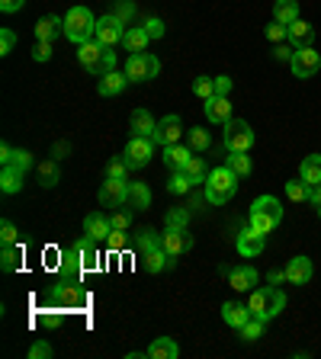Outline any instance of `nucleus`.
Listing matches in <instances>:
<instances>
[{
  "mask_svg": "<svg viewBox=\"0 0 321 359\" xmlns=\"http://www.w3.org/2000/svg\"><path fill=\"white\" fill-rule=\"evenodd\" d=\"M251 318H261V321H273L280 311L286 308V295L280 285H263V289H251Z\"/></svg>",
  "mask_w": 321,
  "mask_h": 359,
  "instance_id": "obj_1",
  "label": "nucleus"
},
{
  "mask_svg": "<svg viewBox=\"0 0 321 359\" xmlns=\"http://www.w3.org/2000/svg\"><path fill=\"white\" fill-rule=\"evenodd\" d=\"M283 222V205H280L277 196H257L254 202H251V228L261 234H270L277 231V224Z\"/></svg>",
  "mask_w": 321,
  "mask_h": 359,
  "instance_id": "obj_2",
  "label": "nucleus"
},
{
  "mask_svg": "<svg viewBox=\"0 0 321 359\" xmlns=\"http://www.w3.org/2000/svg\"><path fill=\"white\" fill-rule=\"evenodd\" d=\"M238 173L228 170V167H216V170H209V180L202 183L206 187V199L212 202V205H225V202H232L235 193H238Z\"/></svg>",
  "mask_w": 321,
  "mask_h": 359,
  "instance_id": "obj_3",
  "label": "nucleus"
},
{
  "mask_svg": "<svg viewBox=\"0 0 321 359\" xmlns=\"http://www.w3.org/2000/svg\"><path fill=\"white\" fill-rule=\"evenodd\" d=\"M97 36V20L87 7H71L65 13V39L74 45H84Z\"/></svg>",
  "mask_w": 321,
  "mask_h": 359,
  "instance_id": "obj_4",
  "label": "nucleus"
},
{
  "mask_svg": "<svg viewBox=\"0 0 321 359\" xmlns=\"http://www.w3.org/2000/svg\"><path fill=\"white\" fill-rule=\"evenodd\" d=\"M161 74V61L155 58L151 52H132L126 61V77L132 83H145V81H155Z\"/></svg>",
  "mask_w": 321,
  "mask_h": 359,
  "instance_id": "obj_5",
  "label": "nucleus"
},
{
  "mask_svg": "<svg viewBox=\"0 0 321 359\" xmlns=\"http://www.w3.org/2000/svg\"><path fill=\"white\" fill-rule=\"evenodd\" d=\"M84 305V292L74 285V279H61L52 285L48 292V308H58V311H74Z\"/></svg>",
  "mask_w": 321,
  "mask_h": 359,
  "instance_id": "obj_6",
  "label": "nucleus"
},
{
  "mask_svg": "<svg viewBox=\"0 0 321 359\" xmlns=\"http://www.w3.org/2000/svg\"><path fill=\"white\" fill-rule=\"evenodd\" d=\"M254 142H257V135H254V128H251V122H244V119L225 122L222 144L228 151H251V148H254Z\"/></svg>",
  "mask_w": 321,
  "mask_h": 359,
  "instance_id": "obj_7",
  "label": "nucleus"
},
{
  "mask_svg": "<svg viewBox=\"0 0 321 359\" xmlns=\"http://www.w3.org/2000/svg\"><path fill=\"white\" fill-rule=\"evenodd\" d=\"M122 157H126L129 170H142V167H148L151 157H155V138L132 135V138L126 142V151H122Z\"/></svg>",
  "mask_w": 321,
  "mask_h": 359,
  "instance_id": "obj_8",
  "label": "nucleus"
},
{
  "mask_svg": "<svg viewBox=\"0 0 321 359\" xmlns=\"http://www.w3.org/2000/svg\"><path fill=\"white\" fill-rule=\"evenodd\" d=\"M106 52H110V48H103L97 39H90V42L77 45V61H81V67L90 71L93 77H103L106 74Z\"/></svg>",
  "mask_w": 321,
  "mask_h": 359,
  "instance_id": "obj_9",
  "label": "nucleus"
},
{
  "mask_svg": "<svg viewBox=\"0 0 321 359\" xmlns=\"http://www.w3.org/2000/svg\"><path fill=\"white\" fill-rule=\"evenodd\" d=\"M292 77H299V81H308V77L318 74V67H321V55L315 52L312 45H302V48H296L292 52Z\"/></svg>",
  "mask_w": 321,
  "mask_h": 359,
  "instance_id": "obj_10",
  "label": "nucleus"
},
{
  "mask_svg": "<svg viewBox=\"0 0 321 359\" xmlns=\"http://www.w3.org/2000/svg\"><path fill=\"white\" fill-rule=\"evenodd\" d=\"M126 22L119 20V16H112V13H106V16H100L97 20V42L103 45V48H116V45L122 42V36H126V29H122Z\"/></svg>",
  "mask_w": 321,
  "mask_h": 359,
  "instance_id": "obj_11",
  "label": "nucleus"
},
{
  "mask_svg": "<svg viewBox=\"0 0 321 359\" xmlns=\"http://www.w3.org/2000/svg\"><path fill=\"white\" fill-rule=\"evenodd\" d=\"M129 199V180H112L106 177L100 183V205H110V209H122Z\"/></svg>",
  "mask_w": 321,
  "mask_h": 359,
  "instance_id": "obj_12",
  "label": "nucleus"
},
{
  "mask_svg": "<svg viewBox=\"0 0 321 359\" xmlns=\"http://www.w3.org/2000/svg\"><path fill=\"white\" fill-rule=\"evenodd\" d=\"M235 247H238L241 257H261L263 247H267V234L254 231V228L247 224L244 231H238V238H235Z\"/></svg>",
  "mask_w": 321,
  "mask_h": 359,
  "instance_id": "obj_13",
  "label": "nucleus"
},
{
  "mask_svg": "<svg viewBox=\"0 0 321 359\" xmlns=\"http://www.w3.org/2000/svg\"><path fill=\"white\" fill-rule=\"evenodd\" d=\"M161 247H164L171 257H180V254H187V250H193V234L187 231V228H167L164 234H161Z\"/></svg>",
  "mask_w": 321,
  "mask_h": 359,
  "instance_id": "obj_14",
  "label": "nucleus"
},
{
  "mask_svg": "<svg viewBox=\"0 0 321 359\" xmlns=\"http://www.w3.org/2000/svg\"><path fill=\"white\" fill-rule=\"evenodd\" d=\"M180 132H183V128H180V116H177V112H171V116H164V119L157 122V128H155V135H151V138H155V144L167 148V144H177L180 142Z\"/></svg>",
  "mask_w": 321,
  "mask_h": 359,
  "instance_id": "obj_15",
  "label": "nucleus"
},
{
  "mask_svg": "<svg viewBox=\"0 0 321 359\" xmlns=\"http://www.w3.org/2000/svg\"><path fill=\"white\" fill-rule=\"evenodd\" d=\"M283 269H286V283L299 285V289L306 283H312V276H315V266H312V260H308V257H292Z\"/></svg>",
  "mask_w": 321,
  "mask_h": 359,
  "instance_id": "obj_16",
  "label": "nucleus"
},
{
  "mask_svg": "<svg viewBox=\"0 0 321 359\" xmlns=\"http://www.w3.org/2000/svg\"><path fill=\"white\" fill-rule=\"evenodd\" d=\"M202 109H206V119L212 122V126H225V122H232V103H228V97H209L206 103H202Z\"/></svg>",
  "mask_w": 321,
  "mask_h": 359,
  "instance_id": "obj_17",
  "label": "nucleus"
},
{
  "mask_svg": "<svg viewBox=\"0 0 321 359\" xmlns=\"http://www.w3.org/2000/svg\"><path fill=\"white\" fill-rule=\"evenodd\" d=\"M84 273V257L77 254V247L71 244V247H65L61 250V260H58V276L61 279H74L77 283V276Z\"/></svg>",
  "mask_w": 321,
  "mask_h": 359,
  "instance_id": "obj_18",
  "label": "nucleus"
},
{
  "mask_svg": "<svg viewBox=\"0 0 321 359\" xmlns=\"http://www.w3.org/2000/svg\"><path fill=\"white\" fill-rule=\"evenodd\" d=\"M286 42L292 45V48H302V45H312L315 42V26L306 20H296L286 26Z\"/></svg>",
  "mask_w": 321,
  "mask_h": 359,
  "instance_id": "obj_19",
  "label": "nucleus"
},
{
  "mask_svg": "<svg viewBox=\"0 0 321 359\" xmlns=\"http://www.w3.org/2000/svg\"><path fill=\"white\" fill-rule=\"evenodd\" d=\"M129 83L132 81H129L126 74H119V71H106L103 77H97V93L100 97H119Z\"/></svg>",
  "mask_w": 321,
  "mask_h": 359,
  "instance_id": "obj_20",
  "label": "nucleus"
},
{
  "mask_svg": "<svg viewBox=\"0 0 321 359\" xmlns=\"http://www.w3.org/2000/svg\"><path fill=\"white\" fill-rule=\"evenodd\" d=\"M65 36V16H42L36 22V42H52V39Z\"/></svg>",
  "mask_w": 321,
  "mask_h": 359,
  "instance_id": "obj_21",
  "label": "nucleus"
},
{
  "mask_svg": "<svg viewBox=\"0 0 321 359\" xmlns=\"http://www.w3.org/2000/svg\"><path fill=\"white\" fill-rule=\"evenodd\" d=\"M257 283V269L251 266V263H244V266H232L228 269V285L238 292H251Z\"/></svg>",
  "mask_w": 321,
  "mask_h": 359,
  "instance_id": "obj_22",
  "label": "nucleus"
},
{
  "mask_svg": "<svg viewBox=\"0 0 321 359\" xmlns=\"http://www.w3.org/2000/svg\"><path fill=\"white\" fill-rule=\"evenodd\" d=\"M222 321L228 324V327L241 330L247 321H251V308L241 305V302H225L222 305Z\"/></svg>",
  "mask_w": 321,
  "mask_h": 359,
  "instance_id": "obj_23",
  "label": "nucleus"
},
{
  "mask_svg": "<svg viewBox=\"0 0 321 359\" xmlns=\"http://www.w3.org/2000/svg\"><path fill=\"white\" fill-rule=\"evenodd\" d=\"M84 231H87L90 238H93V241H97V244H100V241H106V238H110V231H112V222H110V218H106V215H100V212H90V215L84 218Z\"/></svg>",
  "mask_w": 321,
  "mask_h": 359,
  "instance_id": "obj_24",
  "label": "nucleus"
},
{
  "mask_svg": "<svg viewBox=\"0 0 321 359\" xmlns=\"http://www.w3.org/2000/svg\"><path fill=\"white\" fill-rule=\"evenodd\" d=\"M190 157H193V148H187V144H167L164 148V164L167 170H183V167L190 164Z\"/></svg>",
  "mask_w": 321,
  "mask_h": 359,
  "instance_id": "obj_25",
  "label": "nucleus"
},
{
  "mask_svg": "<svg viewBox=\"0 0 321 359\" xmlns=\"http://www.w3.org/2000/svg\"><path fill=\"white\" fill-rule=\"evenodd\" d=\"M126 205L132 212H145L151 205V189H148V183H129V199H126Z\"/></svg>",
  "mask_w": 321,
  "mask_h": 359,
  "instance_id": "obj_26",
  "label": "nucleus"
},
{
  "mask_svg": "<svg viewBox=\"0 0 321 359\" xmlns=\"http://www.w3.org/2000/svg\"><path fill=\"white\" fill-rule=\"evenodd\" d=\"M129 128H132V135H142V138H151L157 128V119L151 116L148 109H135L132 119H129Z\"/></svg>",
  "mask_w": 321,
  "mask_h": 359,
  "instance_id": "obj_27",
  "label": "nucleus"
},
{
  "mask_svg": "<svg viewBox=\"0 0 321 359\" xmlns=\"http://www.w3.org/2000/svg\"><path fill=\"white\" fill-rule=\"evenodd\" d=\"M148 356L151 359H177L180 356V346L173 337H155L148 346Z\"/></svg>",
  "mask_w": 321,
  "mask_h": 359,
  "instance_id": "obj_28",
  "label": "nucleus"
},
{
  "mask_svg": "<svg viewBox=\"0 0 321 359\" xmlns=\"http://www.w3.org/2000/svg\"><path fill=\"white\" fill-rule=\"evenodd\" d=\"M142 263L148 273H164V269H171L173 263H177V257H171L164 247H157V250H151V254L142 257Z\"/></svg>",
  "mask_w": 321,
  "mask_h": 359,
  "instance_id": "obj_29",
  "label": "nucleus"
},
{
  "mask_svg": "<svg viewBox=\"0 0 321 359\" xmlns=\"http://www.w3.org/2000/svg\"><path fill=\"white\" fill-rule=\"evenodd\" d=\"M148 42H151V36L145 32V26H129L126 36H122L126 52H148Z\"/></svg>",
  "mask_w": 321,
  "mask_h": 359,
  "instance_id": "obj_30",
  "label": "nucleus"
},
{
  "mask_svg": "<svg viewBox=\"0 0 321 359\" xmlns=\"http://www.w3.org/2000/svg\"><path fill=\"white\" fill-rule=\"evenodd\" d=\"M299 177L306 180L308 187H318V183H321V154H306V157H302Z\"/></svg>",
  "mask_w": 321,
  "mask_h": 359,
  "instance_id": "obj_31",
  "label": "nucleus"
},
{
  "mask_svg": "<svg viewBox=\"0 0 321 359\" xmlns=\"http://www.w3.org/2000/svg\"><path fill=\"white\" fill-rule=\"evenodd\" d=\"M22 177H26V173L16 170L13 164H7L4 170H0V189H4L7 196H16L22 189Z\"/></svg>",
  "mask_w": 321,
  "mask_h": 359,
  "instance_id": "obj_32",
  "label": "nucleus"
},
{
  "mask_svg": "<svg viewBox=\"0 0 321 359\" xmlns=\"http://www.w3.org/2000/svg\"><path fill=\"white\" fill-rule=\"evenodd\" d=\"M225 167H228V170H235L238 177H251V170H254V164H251V154H247V151H232V154L225 157Z\"/></svg>",
  "mask_w": 321,
  "mask_h": 359,
  "instance_id": "obj_33",
  "label": "nucleus"
},
{
  "mask_svg": "<svg viewBox=\"0 0 321 359\" xmlns=\"http://www.w3.org/2000/svg\"><path fill=\"white\" fill-rule=\"evenodd\" d=\"M273 20L283 22V26L296 22L299 20V4H296V0H277V4H273Z\"/></svg>",
  "mask_w": 321,
  "mask_h": 359,
  "instance_id": "obj_34",
  "label": "nucleus"
},
{
  "mask_svg": "<svg viewBox=\"0 0 321 359\" xmlns=\"http://www.w3.org/2000/svg\"><path fill=\"white\" fill-rule=\"evenodd\" d=\"M157 247H161V234L151 231V228H142L138 238H135V250H138V257L151 254V250H157Z\"/></svg>",
  "mask_w": 321,
  "mask_h": 359,
  "instance_id": "obj_35",
  "label": "nucleus"
},
{
  "mask_svg": "<svg viewBox=\"0 0 321 359\" xmlns=\"http://www.w3.org/2000/svg\"><path fill=\"white\" fill-rule=\"evenodd\" d=\"M183 173H187L190 177V183H193V187H199V183H206V180H209V167H206V161H202V157H190V164L183 167Z\"/></svg>",
  "mask_w": 321,
  "mask_h": 359,
  "instance_id": "obj_36",
  "label": "nucleus"
},
{
  "mask_svg": "<svg viewBox=\"0 0 321 359\" xmlns=\"http://www.w3.org/2000/svg\"><path fill=\"white\" fill-rule=\"evenodd\" d=\"M58 180H61L58 161H42V164H39V183H42V189L58 187Z\"/></svg>",
  "mask_w": 321,
  "mask_h": 359,
  "instance_id": "obj_37",
  "label": "nucleus"
},
{
  "mask_svg": "<svg viewBox=\"0 0 321 359\" xmlns=\"http://www.w3.org/2000/svg\"><path fill=\"white\" fill-rule=\"evenodd\" d=\"M286 196H289L292 202H308V196H312V187H308L306 180H289L286 183Z\"/></svg>",
  "mask_w": 321,
  "mask_h": 359,
  "instance_id": "obj_38",
  "label": "nucleus"
},
{
  "mask_svg": "<svg viewBox=\"0 0 321 359\" xmlns=\"http://www.w3.org/2000/svg\"><path fill=\"white\" fill-rule=\"evenodd\" d=\"M16 266H20V247L4 244V250H0V269H4V273H13Z\"/></svg>",
  "mask_w": 321,
  "mask_h": 359,
  "instance_id": "obj_39",
  "label": "nucleus"
},
{
  "mask_svg": "<svg viewBox=\"0 0 321 359\" xmlns=\"http://www.w3.org/2000/svg\"><path fill=\"white\" fill-rule=\"evenodd\" d=\"M190 189H193V183H190V177L183 170H173V177L167 180V193L173 196H187Z\"/></svg>",
  "mask_w": 321,
  "mask_h": 359,
  "instance_id": "obj_40",
  "label": "nucleus"
},
{
  "mask_svg": "<svg viewBox=\"0 0 321 359\" xmlns=\"http://www.w3.org/2000/svg\"><path fill=\"white\" fill-rule=\"evenodd\" d=\"M193 93L206 103L209 97H216V77H196L193 81Z\"/></svg>",
  "mask_w": 321,
  "mask_h": 359,
  "instance_id": "obj_41",
  "label": "nucleus"
},
{
  "mask_svg": "<svg viewBox=\"0 0 321 359\" xmlns=\"http://www.w3.org/2000/svg\"><path fill=\"white\" fill-rule=\"evenodd\" d=\"M263 324H267V321H261V318H251V321L241 327V340H247V344L261 340V337H263Z\"/></svg>",
  "mask_w": 321,
  "mask_h": 359,
  "instance_id": "obj_42",
  "label": "nucleus"
},
{
  "mask_svg": "<svg viewBox=\"0 0 321 359\" xmlns=\"http://www.w3.org/2000/svg\"><path fill=\"white\" fill-rule=\"evenodd\" d=\"M10 164L16 167V170H30L32 164H36V157H32V151H26V148H13V157H10Z\"/></svg>",
  "mask_w": 321,
  "mask_h": 359,
  "instance_id": "obj_43",
  "label": "nucleus"
},
{
  "mask_svg": "<svg viewBox=\"0 0 321 359\" xmlns=\"http://www.w3.org/2000/svg\"><path fill=\"white\" fill-rule=\"evenodd\" d=\"M164 224L167 228H173V231H177V228H187L190 224V209H171L164 215Z\"/></svg>",
  "mask_w": 321,
  "mask_h": 359,
  "instance_id": "obj_44",
  "label": "nucleus"
},
{
  "mask_svg": "<svg viewBox=\"0 0 321 359\" xmlns=\"http://www.w3.org/2000/svg\"><path fill=\"white\" fill-rule=\"evenodd\" d=\"M209 144H212V138H209V132H206V128L196 126L193 132H190V148H193V151H199V154H202Z\"/></svg>",
  "mask_w": 321,
  "mask_h": 359,
  "instance_id": "obj_45",
  "label": "nucleus"
},
{
  "mask_svg": "<svg viewBox=\"0 0 321 359\" xmlns=\"http://www.w3.org/2000/svg\"><path fill=\"white\" fill-rule=\"evenodd\" d=\"M106 177H112V180H126V177H129L126 157H112L110 164H106Z\"/></svg>",
  "mask_w": 321,
  "mask_h": 359,
  "instance_id": "obj_46",
  "label": "nucleus"
},
{
  "mask_svg": "<svg viewBox=\"0 0 321 359\" xmlns=\"http://www.w3.org/2000/svg\"><path fill=\"white\" fill-rule=\"evenodd\" d=\"M132 215H135V212L132 209H126V212H116V215H112L110 218V222H112V231H129V224H132Z\"/></svg>",
  "mask_w": 321,
  "mask_h": 359,
  "instance_id": "obj_47",
  "label": "nucleus"
},
{
  "mask_svg": "<svg viewBox=\"0 0 321 359\" xmlns=\"http://www.w3.org/2000/svg\"><path fill=\"white\" fill-rule=\"evenodd\" d=\"M263 36H267L273 45H280V42H286V26H283V22L273 20V22L267 26V29H263Z\"/></svg>",
  "mask_w": 321,
  "mask_h": 359,
  "instance_id": "obj_48",
  "label": "nucleus"
},
{
  "mask_svg": "<svg viewBox=\"0 0 321 359\" xmlns=\"http://www.w3.org/2000/svg\"><path fill=\"white\" fill-rule=\"evenodd\" d=\"M145 32L151 36V42H155V39H164V20H157V16H148V20H145Z\"/></svg>",
  "mask_w": 321,
  "mask_h": 359,
  "instance_id": "obj_49",
  "label": "nucleus"
},
{
  "mask_svg": "<svg viewBox=\"0 0 321 359\" xmlns=\"http://www.w3.org/2000/svg\"><path fill=\"white\" fill-rule=\"evenodd\" d=\"M132 13H135V4H132V0H116V10H112V16H119L122 22H129V20H132Z\"/></svg>",
  "mask_w": 321,
  "mask_h": 359,
  "instance_id": "obj_50",
  "label": "nucleus"
},
{
  "mask_svg": "<svg viewBox=\"0 0 321 359\" xmlns=\"http://www.w3.org/2000/svg\"><path fill=\"white\" fill-rule=\"evenodd\" d=\"M16 238H20V231H16V224L7 218V222L0 224V241H4V244H16Z\"/></svg>",
  "mask_w": 321,
  "mask_h": 359,
  "instance_id": "obj_51",
  "label": "nucleus"
},
{
  "mask_svg": "<svg viewBox=\"0 0 321 359\" xmlns=\"http://www.w3.org/2000/svg\"><path fill=\"white\" fill-rule=\"evenodd\" d=\"M16 45V32L13 29H0V55H10Z\"/></svg>",
  "mask_w": 321,
  "mask_h": 359,
  "instance_id": "obj_52",
  "label": "nucleus"
},
{
  "mask_svg": "<svg viewBox=\"0 0 321 359\" xmlns=\"http://www.w3.org/2000/svg\"><path fill=\"white\" fill-rule=\"evenodd\" d=\"M52 356V344H45V340H36L30 346V359H48Z\"/></svg>",
  "mask_w": 321,
  "mask_h": 359,
  "instance_id": "obj_53",
  "label": "nucleus"
},
{
  "mask_svg": "<svg viewBox=\"0 0 321 359\" xmlns=\"http://www.w3.org/2000/svg\"><path fill=\"white\" fill-rule=\"evenodd\" d=\"M52 58V42H36V48H32V61H48Z\"/></svg>",
  "mask_w": 321,
  "mask_h": 359,
  "instance_id": "obj_54",
  "label": "nucleus"
},
{
  "mask_svg": "<svg viewBox=\"0 0 321 359\" xmlns=\"http://www.w3.org/2000/svg\"><path fill=\"white\" fill-rule=\"evenodd\" d=\"M106 247H110V250H126V231H110Z\"/></svg>",
  "mask_w": 321,
  "mask_h": 359,
  "instance_id": "obj_55",
  "label": "nucleus"
},
{
  "mask_svg": "<svg viewBox=\"0 0 321 359\" xmlns=\"http://www.w3.org/2000/svg\"><path fill=\"white\" fill-rule=\"evenodd\" d=\"M232 87H235V81L228 74L216 77V93H218V97H228V93H232Z\"/></svg>",
  "mask_w": 321,
  "mask_h": 359,
  "instance_id": "obj_56",
  "label": "nucleus"
},
{
  "mask_svg": "<svg viewBox=\"0 0 321 359\" xmlns=\"http://www.w3.org/2000/svg\"><path fill=\"white\" fill-rule=\"evenodd\" d=\"M292 52H296V48H292V45H273V58L277 61H292Z\"/></svg>",
  "mask_w": 321,
  "mask_h": 359,
  "instance_id": "obj_57",
  "label": "nucleus"
},
{
  "mask_svg": "<svg viewBox=\"0 0 321 359\" xmlns=\"http://www.w3.org/2000/svg\"><path fill=\"white\" fill-rule=\"evenodd\" d=\"M22 7H26V0H0V10H4V13H20Z\"/></svg>",
  "mask_w": 321,
  "mask_h": 359,
  "instance_id": "obj_58",
  "label": "nucleus"
},
{
  "mask_svg": "<svg viewBox=\"0 0 321 359\" xmlns=\"http://www.w3.org/2000/svg\"><path fill=\"white\" fill-rule=\"evenodd\" d=\"M267 283H270V285L286 283V269H270V273H267Z\"/></svg>",
  "mask_w": 321,
  "mask_h": 359,
  "instance_id": "obj_59",
  "label": "nucleus"
},
{
  "mask_svg": "<svg viewBox=\"0 0 321 359\" xmlns=\"http://www.w3.org/2000/svg\"><path fill=\"white\" fill-rule=\"evenodd\" d=\"M10 157H13V148H10V144L4 142V144H0V164L7 167V164H10Z\"/></svg>",
  "mask_w": 321,
  "mask_h": 359,
  "instance_id": "obj_60",
  "label": "nucleus"
},
{
  "mask_svg": "<svg viewBox=\"0 0 321 359\" xmlns=\"http://www.w3.org/2000/svg\"><path fill=\"white\" fill-rule=\"evenodd\" d=\"M308 202H315V205H321V183H318V187H312V196H308Z\"/></svg>",
  "mask_w": 321,
  "mask_h": 359,
  "instance_id": "obj_61",
  "label": "nucleus"
},
{
  "mask_svg": "<svg viewBox=\"0 0 321 359\" xmlns=\"http://www.w3.org/2000/svg\"><path fill=\"white\" fill-rule=\"evenodd\" d=\"M318 218H321V205H318Z\"/></svg>",
  "mask_w": 321,
  "mask_h": 359,
  "instance_id": "obj_62",
  "label": "nucleus"
}]
</instances>
